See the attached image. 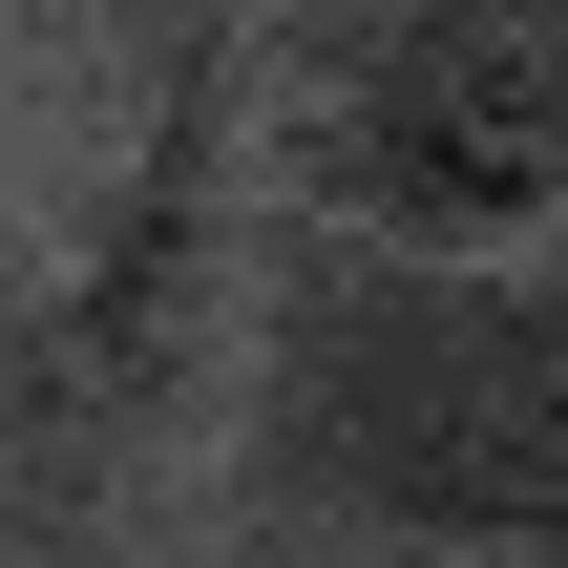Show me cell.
Wrapping results in <instances>:
<instances>
[{"mask_svg": "<svg viewBox=\"0 0 568 568\" xmlns=\"http://www.w3.org/2000/svg\"><path fill=\"white\" fill-rule=\"evenodd\" d=\"M232 337H253V148H232V0H211L105 232L0 295V568L190 548L232 443Z\"/></svg>", "mask_w": 568, "mask_h": 568, "instance_id": "cell-2", "label": "cell"}, {"mask_svg": "<svg viewBox=\"0 0 568 568\" xmlns=\"http://www.w3.org/2000/svg\"><path fill=\"white\" fill-rule=\"evenodd\" d=\"M253 211L379 253H548L568 211V21L548 0H232Z\"/></svg>", "mask_w": 568, "mask_h": 568, "instance_id": "cell-3", "label": "cell"}, {"mask_svg": "<svg viewBox=\"0 0 568 568\" xmlns=\"http://www.w3.org/2000/svg\"><path fill=\"white\" fill-rule=\"evenodd\" d=\"M169 568H443V548H337V527H190Z\"/></svg>", "mask_w": 568, "mask_h": 568, "instance_id": "cell-4", "label": "cell"}, {"mask_svg": "<svg viewBox=\"0 0 568 568\" xmlns=\"http://www.w3.org/2000/svg\"><path fill=\"white\" fill-rule=\"evenodd\" d=\"M211 527L548 568L568 548V295H548V253H379V232L253 211Z\"/></svg>", "mask_w": 568, "mask_h": 568, "instance_id": "cell-1", "label": "cell"}]
</instances>
